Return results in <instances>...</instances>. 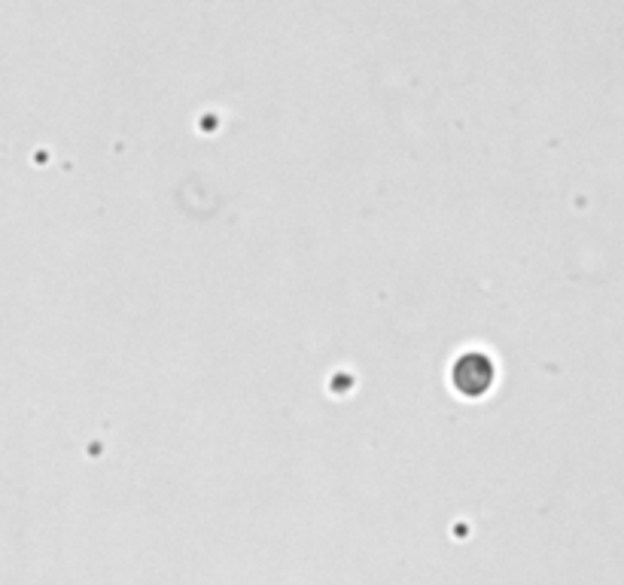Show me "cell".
Wrapping results in <instances>:
<instances>
[{"mask_svg":"<svg viewBox=\"0 0 624 585\" xmlns=\"http://www.w3.org/2000/svg\"><path fill=\"white\" fill-rule=\"evenodd\" d=\"M494 381H497V366L488 354H481V351H466L451 366V384L466 400L484 397L494 387Z\"/></svg>","mask_w":624,"mask_h":585,"instance_id":"6da1fadb","label":"cell"}]
</instances>
